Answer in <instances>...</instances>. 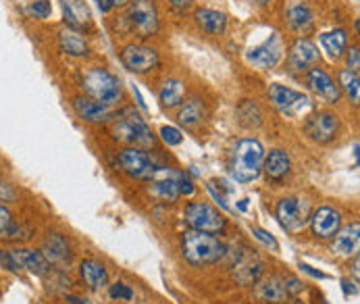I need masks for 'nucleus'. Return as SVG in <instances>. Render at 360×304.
<instances>
[{
	"mask_svg": "<svg viewBox=\"0 0 360 304\" xmlns=\"http://www.w3.org/2000/svg\"><path fill=\"white\" fill-rule=\"evenodd\" d=\"M115 119L117 121L112 123L110 134H112V138L117 142L127 144L129 148H142V151L155 148V134H153L148 123L142 119V115L134 106H127V108L119 110V115Z\"/></svg>",
	"mask_w": 360,
	"mask_h": 304,
	"instance_id": "nucleus-1",
	"label": "nucleus"
},
{
	"mask_svg": "<svg viewBox=\"0 0 360 304\" xmlns=\"http://www.w3.org/2000/svg\"><path fill=\"white\" fill-rule=\"evenodd\" d=\"M227 253L225 244L214 236L196 229H188L181 234V256L192 267H206L219 262Z\"/></svg>",
	"mask_w": 360,
	"mask_h": 304,
	"instance_id": "nucleus-2",
	"label": "nucleus"
},
{
	"mask_svg": "<svg viewBox=\"0 0 360 304\" xmlns=\"http://www.w3.org/2000/svg\"><path fill=\"white\" fill-rule=\"evenodd\" d=\"M262 160H264V148L255 138L240 140L231 151V175L240 184H252L262 173Z\"/></svg>",
	"mask_w": 360,
	"mask_h": 304,
	"instance_id": "nucleus-3",
	"label": "nucleus"
},
{
	"mask_svg": "<svg viewBox=\"0 0 360 304\" xmlns=\"http://www.w3.org/2000/svg\"><path fill=\"white\" fill-rule=\"evenodd\" d=\"M82 88H84L88 99L106 104V106H115L123 99L121 80L103 67H90L82 75Z\"/></svg>",
	"mask_w": 360,
	"mask_h": 304,
	"instance_id": "nucleus-4",
	"label": "nucleus"
},
{
	"mask_svg": "<svg viewBox=\"0 0 360 304\" xmlns=\"http://www.w3.org/2000/svg\"><path fill=\"white\" fill-rule=\"evenodd\" d=\"M184 221L190 229L205 232V234H221L227 227V219L210 204L190 203L184 210Z\"/></svg>",
	"mask_w": 360,
	"mask_h": 304,
	"instance_id": "nucleus-5",
	"label": "nucleus"
},
{
	"mask_svg": "<svg viewBox=\"0 0 360 304\" xmlns=\"http://www.w3.org/2000/svg\"><path fill=\"white\" fill-rule=\"evenodd\" d=\"M269 101L273 102V106L281 115H288V117H300L314 108V104L307 94L292 90L288 86H281V84L269 86Z\"/></svg>",
	"mask_w": 360,
	"mask_h": 304,
	"instance_id": "nucleus-6",
	"label": "nucleus"
},
{
	"mask_svg": "<svg viewBox=\"0 0 360 304\" xmlns=\"http://www.w3.org/2000/svg\"><path fill=\"white\" fill-rule=\"evenodd\" d=\"M275 217L285 232L296 234L309 223L310 204L304 198H298V196L281 198L275 206Z\"/></svg>",
	"mask_w": 360,
	"mask_h": 304,
	"instance_id": "nucleus-7",
	"label": "nucleus"
},
{
	"mask_svg": "<svg viewBox=\"0 0 360 304\" xmlns=\"http://www.w3.org/2000/svg\"><path fill=\"white\" fill-rule=\"evenodd\" d=\"M129 25L140 38H153L158 32V11L155 0H131L129 2Z\"/></svg>",
	"mask_w": 360,
	"mask_h": 304,
	"instance_id": "nucleus-8",
	"label": "nucleus"
},
{
	"mask_svg": "<svg viewBox=\"0 0 360 304\" xmlns=\"http://www.w3.org/2000/svg\"><path fill=\"white\" fill-rule=\"evenodd\" d=\"M117 165L127 177L140 179V182H148L156 171L153 156L146 151H142V148H125V151H121L119 158H117Z\"/></svg>",
	"mask_w": 360,
	"mask_h": 304,
	"instance_id": "nucleus-9",
	"label": "nucleus"
},
{
	"mask_svg": "<svg viewBox=\"0 0 360 304\" xmlns=\"http://www.w3.org/2000/svg\"><path fill=\"white\" fill-rule=\"evenodd\" d=\"M283 58V40L279 34H271L269 40L246 52V61L260 71H271Z\"/></svg>",
	"mask_w": 360,
	"mask_h": 304,
	"instance_id": "nucleus-10",
	"label": "nucleus"
},
{
	"mask_svg": "<svg viewBox=\"0 0 360 304\" xmlns=\"http://www.w3.org/2000/svg\"><path fill=\"white\" fill-rule=\"evenodd\" d=\"M121 63L131 73H150L160 65V56L146 44H127L121 51Z\"/></svg>",
	"mask_w": 360,
	"mask_h": 304,
	"instance_id": "nucleus-11",
	"label": "nucleus"
},
{
	"mask_svg": "<svg viewBox=\"0 0 360 304\" xmlns=\"http://www.w3.org/2000/svg\"><path fill=\"white\" fill-rule=\"evenodd\" d=\"M307 134L316 144H329L340 134V117L329 110H319L307 121Z\"/></svg>",
	"mask_w": 360,
	"mask_h": 304,
	"instance_id": "nucleus-12",
	"label": "nucleus"
},
{
	"mask_svg": "<svg viewBox=\"0 0 360 304\" xmlns=\"http://www.w3.org/2000/svg\"><path fill=\"white\" fill-rule=\"evenodd\" d=\"M148 182H150V194L158 201L173 204L179 198V173H175L173 169L156 167L155 175Z\"/></svg>",
	"mask_w": 360,
	"mask_h": 304,
	"instance_id": "nucleus-13",
	"label": "nucleus"
},
{
	"mask_svg": "<svg viewBox=\"0 0 360 304\" xmlns=\"http://www.w3.org/2000/svg\"><path fill=\"white\" fill-rule=\"evenodd\" d=\"M310 232L314 238L319 240H329L333 238L340 227H342V215L340 210L331 208V206H319L309 217Z\"/></svg>",
	"mask_w": 360,
	"mask_h": 304,
	"instance_id": "nucleus-14",
	"label": "nucleus"
},
{
	"mask_svg": "<svg viewBox=\"0 0 360 304\" xmlns=\"http://www.w3.org/2000/svg\"><path fill=\"white\" fill-rule=\"evenodd\" d=\"M319 63V49L309 38H298L288 54V69L292 73H307Z\"/></svg>",
	"mask_w": 360,
	"mask_h": 304,
	"instance_id": "nucleus-15",
	"label": "nucleus"
},
{
	"mask_svg": "<svg viewBox=\"0 0 360 304\" xmlns=\"http://www.w3.org/2000/svg\"><path fill=\"white\" fill-rule=\"evenodd\" d=\"M307 86H309L310 90L319 96V99H323L325 102H329V104H335V102L342 99V90H340V86L333 82V77L325 71V69H321V67H312L310 71H307Z\"/></svg>",
	"mask_w": 360,
	"mask_h": 304,
	"instance_id": "nucleus-16",
	"label": "nucleus"
},
{
	"mask_svg": "<svg viewBox=\"0 0 360 304\" xmlns=\"http://www.w3.org/2000/svg\"><path fill=\"white\" fill-rule=\"evenodd\" d=\"M290 290L285 284V277L279 275H269L264 279L257 281L255 288V298L260 304H283L290 300Z\"/></svg>",
	"mask_w": 360,
	"mask_h": 304,
	"instance_id": "nucleus-17",
	"label": "nucleus"
},
{
	"mask_svg": "<svg viewBox=\"0 0 360 304\" xmlns=\"http://www.w3.org/2000/svg\"><path fill=\"white\" fill-rule=\"evenodd\" d=\"M13 258L17 260V265L38 277H46L52 273V265L49 262V258L42 254V251H36V248H17V251H11Z\"/></svg>",
	"mask_w": 360,
	"mask_h": 304,
	"instance_id": "nucleus-18",
	"label": "nucleus"
},
{
	"mask_svg": "<svg viewBox=\"0 0 360 304\" xmlns=\"http://www.w3.org/2000/svg\"><path fill=\"white\" fill-rule=\"evenodd\" d=\"M79 279L86 284L88 290L98 292L108 286V269L98 258H84L79 265Z\"/></svg>",
	"mask_w": 360,
	"mask_h": 304,
	"instance_id": "nucleus-19",
	"label": "nucleus"
},
{
	"mask_svg": "<svg viewBox=\"0 0 360 304\" xmlns=\"http://www.w3.org/2000/svg\"><path fill=\"white\" fill-rule=\"evenodd\" d=\"M73 108L77 113V117L86 123H104L108 119H112V110L110 106L106 104H101V102L92 101L88 96H77L73 99Z\"/></svg>",
	"mask_w": 360,
	"mask_h": 304,
	"instance_id": "nucleus-20",
	"label": "nucleus"
},
{
	"mask_svg": "<svg viewBox=\"0 0 360 304\" xmlns=\"http://www.w3.org/2000/svg\"><path fill=\"white\" fill-rule=\"evenodd\" d=\"M42 254L49 258L51 265H67L71 262L73 258V253H71V244L67 242V238L63 234H56V232H51L44 242H42Z\"/></svg>",
	"mask_w": 360,
	"mask_h": 304,
	"instance_id": "nucleus-21",
	"label": "nucleus"
},
{
	"mask_svg": "<svg viewBox=\"0 0 360 304\" xmlns=\"http://www.w3.org/2000/svg\"><path fill=\"white\" fill-rule=\"evenodd\" d=\"M333 246L331 251L338 256H356L360 246V223L354 221L346 227H340V232L333 236Z\"/></svg>",
	"mask_w": 360,
	"mask_h": 304,
	"instance_id": "nucleus-22",
	"label": "nucleus"
},
{
	"mask_svg": "<svg viewBox=\"0 0 360 304\" xmlns=\"http://www.w3.org/2000/svg\"><path fill=\"white\" fill-rule=\"evenodd\" d=\"M58 49L60 52L75 56V58H86L90 54V44L84 38V34L71 27H63L58 32Z\"/></svg>",
	"mask_w": 360,
	"mask_h": 304,
	"instance_id": "nucleus-23",
	"label": "nucleus"
},
{
	"mask_svg": "<svg viewBox=\"0 0 360 304\" xmlns=\"http://www.w3.org/2000/svg\"><path fill=\"white\" fill-rule=\"evenodd\" d=\"M262 171L273 182L285 179L290 175V171H292V158H290V154L285 151H279V148L271 151L269 156H264V160H262Z\"/></svg>",
	"mask_w": 360,
	"mask_h": 304,
	"instance_id": "nucleus-24",
	"label": "nucleus"
},
{
	"mask_svg": "<svg viewBox=\"0 0 360 304\" xmlns=\"http://www.w3.org/2000/svg\"><path fill=\"white\" fill-rule=\"evenodd\" d=\"M63 19L67 27L84 32L90 25V11L82 0H63Z\"/></svg>",
	"mask_w": 360,
	"mask_h": 304,
	"instance_id": "nucleus-25",
	"label": "nucleus"
},
{
	"mask_svg": "<svg viewBox=\"0 0 360 304\" xmlns=\"http://www.w3.org/2000/svg\"><path fill=\"white\" fill-rule=\"evenodd\" d=\"M288 25H290L292 32L307 36V34L312 32V27H314V13L310 11L307 4H302V2L292 4L288 8Z\"/></svg>",
	"mask_w": 360,
	"mask_h": 304,
	"instance_id": "nucleus-26",
	"label": "nucleus"
},
{
	"mask_svg": "<svg viewBox=\"0 0 360 304\" xmlns=\"http://www.w3.org/2000/svg\"><path fill=\"white\" fill-rule=\"evenodd\" d=\"M194 19L210 36H221L227 30V15L214 8H198L194 13Z\"/></svg>",
	"mask_w": 360,
	"mask_h": 304,
	"instance_id": "nucleus-27",
	"label": "nucleus"
},
{
	"mask_svg": "<svg viewBox=\"0 0 360 304\" xmlns=\"http://www.w3.org/2000/svg\"><path fill=\"white\" fill-rule=\"evenodd\" d=\"M186 99V84L181 80H167L158 90V101L165 108H175Z\"/></svg>",
	"mask_w": 360,
	"mask_h": 304,
	"instance_id": "nucleus-28",
	"label": "nucleus"
},
{
	"mask_svg": "<svg viewBox=\"0 0 360 304\" xmlns=\"http://www.w3.org/2000/svg\"><path fill=\"white\" fill-rule=\"evenodd\" d=\"M262 269H264V265H262V260L257 258V256H246L242 262H238L236 265V279L242 284V286H252V284H257L258 277L262 275Z\"/></svg>",
	"mask_w": 360,
	"mask_h": 304,
	"instance_id": "nucleus-29",
	"label": "nucleus"
},
{
	"mask_svg": "<svg viewBox=\"0 0 360 304\" xmlns=\"http://www.w3.org/2000/svg\"><path fill=\"white\" fill-rule=\"evenodd\" d=\"M321 46L325 49V52L331 56V58H340L346 49H348V34L346 30H331V32H325L321 34Z\"/></svg>",
	"mask_w": 360,
	"mask_h": 304,
	"instance_id": "nucleus-30",
	"label": "nucleus"
},
{
	"mask_svg": "<svg viewBox=\"0 0 360 304\" xmlns=\"http://www.w3.org/2000/svg\"><path fill=\"white\" fill-rule=\"evenodd\" d=\"M177 121L186 127H196L205 121V104L200 99H190L181 104L177 113Z\"/></svg>",
	"mask_w": 360,
	"mask_h": 304,
	"instance_id": "nucleus-31",
	"label": "nucleus"
},
{
	"mask_svg": "<svg viewBox=\"0 0 360 304\" xmlns=\"http://www.w3.org/2000/svg\"><path fill=\"white\" fill-rule=\"evenodd\" d=\"M340 86L346 90V94H348V99L352 101V104H359L360 101L359 73H354V71H350V69L340 71Z\"/></svg>",
	"mask_w": 360,
	"mask_h": 304,
	"instance_id": "nucleus-32",
	"label": "nucleus"
},
{
	"mask_svg": "<svg viewBox=\"0 0 360 304\" xmlns=\"http://www.w3.org/2000/svg\"><path fill=\"white\" fill-rule=\"evenodd\" d=\"M32 238V229L19 225V223H11L4 232H0V240H6V242H21V240H27Z\"/></svg>",
	"mask_w": 360,
	"mask_h": 304,
	"instance_id": "nucleus-33",
	"label": "nucleus"
},
{
	"mask_svg": "<svg viewBox=\"0 0 360 304\" xmlns=\"http://www.w3.org/2000/svg\"><path fill=\"white\" fill-rule=\"evenodd\" d=\"M244 106L248 108V113L240 110V121H242V125H246V127H257L258 123H260V110H258V106L250 101H244Z\"/></svg>",
	"mask_w": 360,
	"mask_h": 304,
	"instance_id": "nucleus-34",
	"label": "nucleus"
},
{
	"mask_svg": "<svg viewBox=\"0 0 360 304\" xmlns=\"http://www.w3.org/2000/svg\"><path fill=\"white\" fill-rule=\"evenodd\" d=\"M108 296H110L112 300H131V298H134V290H131L129 286H125L123 281H117V284L110 286Z\"/></svg>",
	"mask_w": 360,
	"mask_h": 304,
	"instance_id": "nucleus-35",
	"label": "nucleus"
},
{
	"mask_svg": "<svg viewBox=\"0 0 360 304\" xmlns=\"http://www.w3.org/2000/svg\"><path fill=\"white\" fill-rule=\"evenodd\" d=\"M30 15L36 19H49L52 15V6L49 0H34L30 4Z\"/></svg>",
	"mask_w": 360,
	"mask_h": 304,
	"instance_id": "nucleus-36",
	"label": "nucleus"
},
{
	"mask_svg": "<svg viewBox=\"0 0 360 304\" xmlns=\"http://www.w3.org/2000/svg\"><path fill=\"white\" fill-rule=\"evenodd\" d=\"M160 138H162V142L169 144V146H179V144L184 142L181 132H179L177 127H169V125L160 127Z\"/></svg>",
	"mask_w": 360,
	"mask_h": 304,
	"instance_id": "nucleus-37",
	"label": "nucleus"
},
{
	"mask_svg": "<svg viewBox=\"0 0 360 304\" xmlns=\"http://www.w3.org/2000/svg\"><path fill=\"white\" fill-rule=\"evenodd\" d=\"M252 236L257 238L262 246L271 248L273 253H277V251H279V244H277V240H275V238H273V236H271L266 229H262V227H257V225H255V227H252Z\"/></svg>",
	"mask_w": 360,
	"mask_h": 304,
	"instance_id": "nucleus-38",
	"label": "nucleus"
},
{
	"mask_svg": "<svg viewBox=\"0 0 360 304\" xmlns=\"http://www.w3.org/2000/svg\"><path fill=\"white\" fill-rule=\"evenodd\" d=\"M17 190L8 184V182H4L2 177H0V203L2 204H11L17 201Z\"/></svg>",
	"mask_w": 360,
	"mask_h": 304,
	"instance_id": "nucleus-39",
	"label": "nucleus"
},
{
	"mask_svg": "<svg viewBox=\"0 0 360 304\" xmlns=\"http://www.w3.org/2000/svg\"><path fill=\"white\" fill-rule=\"evenodd\" d=\"M0 267L2 269H8L11 273H19L21 267L17 265V260L13 258V254L6 253V251H0Z\"/></svg>",
	"mask_w": 360,
	"mask_h": 304,
	"instance_id": "nucleus-40",
	"label": "nucleus"
},
{
	"mask_svg": "<svg viewBox=\"0 0 360 304\" xmlns=\"http://www.w3.org/2000/svg\"><path fill=\"white\" fill-rule=\"evenodd\" d=\"M196 188L192 184V179L184 173H179V196H194Z\"/></svg>",
	"mask_w": 360,
	"mask_h": 304,
	"instance_id": "nucleus-41",
	"label": "nucleus"
},
{
	"mask_svg": "<svg viewBox=\"0 0 360 304\" xmlns=\"http://www.w3.org/2000/svg\"><path fill=\"white\" fill-rule=\"evenodd\" d=\"M346 65H348V69H350V71L359 73V67H360L359 46H352V49L348 51V58H346Z\"/></svg>",
	"mask_w": 360,
	"mask_h": 304,
	"instance_id": "nucleus-42",
	"label": "nucleus"
},
{
	"mask_svg": "<svg viewBox=\"0 0 360 304\" xmlns=\"http://www.w3.org/2000/svg\"><path fill=\"white\" fill-rule=\"evenodd\" d=\"M206 188H208V192L212 194V198L221 204V208H223V210H227V213L231 210V208H229V204L225 203V196H223L221 192H217V188H214V182H208V186H206Z\"/></svg>",
	"mask_w": 360,
	"mask_h": 304,
	"instance_id": "nucleus-43",
	"label": "nucleus"
},
{
	"mask_svg": "<svg viewBox=\"0 0 360 304\" xmlns=\"http://www.w3.org/2000/svg\"><path fill=\"white\" fill-rule=\"evenodd\" d=\"M11 223H13V215H11V210H8L4 204L0 203V232H4Z\"/></svg>",
	"mask_w": 360,
	"mask_h": 304,
	"instance_id": "nucleus-44",
	"label": "nucleus"
},
{
	"mask_svg": "<svg viewBox=\"0 0 360 304\" xmlns=\"http://www.w3.org/2000/svg\"><path fill=\"white\" fill-rule=\"evenodd\" d=\"M342 290L346 292V296H350V294H359L356 281H348V279H344V281H342Z\"/></svg>",
	"mask_w": 360,
	"mask_h": 304,
	"instance_id": "nucleus-45",
	"label": "nucleus"
},
{
	"mask_svg": "<svg viewBox=\"0 0 360 304\" xmlns=\"http://www.w3.org/2000/svg\"><path fill=\"white\" fill-rule=\"evenodd\" d=\"M169 2H171V6L177 8V11H186V8H190V4H192V0H169Z\"/></svg>",
	"mask_w": 360,
	"mask_h": 304,
	"instance_id": "nucleus-46",
	"label": "nucleus"
},
{
	"mask_svg": "<svg viewBox=\"0 0 360 304\" xmlns=\"http://www.w3.org/2000/svg\"><path fill=\"white\" fill-rule=\"evenodd\" d=\"M300 269H302V271H307V273H310L312 277H319V279H325V277H327V275H323L321 271H314L312 267H309V265H304V262H300Z\"/></svg>",
	"mask_w": 360,
	"mask_h": 304,
	"instance_id": "nucleus-47",
	"label": "nucleus"
},
{
	"mask_svg": "<svg viewBox=\"0 0 360 304\" xmlns=\"http://www.w3.org/2000/svg\"><path fill=\"white\" fill-rule=\"evenodd\" d=\"M108 2H110L112 8H123V6H127L131 0H108Z\"/></svg>",
	"mask_w": 360,
	"mask_h": 304,
	"instance_id": "nucleus-48",
	"label": "nucleus"
},
{
	"mask_svg": "<svg viewBox=\"0 0 360 304\" xmlns=\"http://www.w3.org/2000/svg\"><path fill=\"white\" fill-rule=\"evenodd\" d=\"M96 2H98V8H101V11H103V13H108V11H110V8H112V6H110V2H108V0H96Z\"/></svg>",
	"mask_w": 360,
	"mask_h": 304,
	"instance_id": "nucleus-49",
	"label": "nucleus"
},
{
	"mask_svg": "<svg viewBox=\"0 0 360 304\" xmlns=\"http://www.w3.org/2000/svg\"><path fill=\"white\" fill-rule=\"evenodd\" d=\"M67 300L71 304H88V300H82V298H77V296H67Z\"/></svg>",
	"mask_w": 360,
	"mask_h": 304,
	"instance_id": "nucleus-50",
	"label": "nucleus"
},
{
	"mask_svg": "<svg viewBox=\"0 0 360 304\" xmlns=\"http://www.w3.org/2000/svg\"><path fill=\"white\" fill-rule=\"evenodd\" d=\"M248 201H242V203H240V210H246V206H248Z\"/></svg>",
	"mask_w": 360,
	"mask_h": 304,
	"instance_id": "nucleus-51",
	"label": "nucleus"
},
{
	"mask_svg": "<svg viewBox=\"0 0 360 304\" xmlns=\"http://www.w3.org/2000/svg\"><path fill=\"white\" fill-rule=\"evenodd\" d=\"M252 2H257V4H269L271 0H252Z\"/></svg>",
	"mask_w": 360,
	"mask_h": 304,
	"instance_id": "nucleus-52",
	"label": "nucleus"
},
{
	"mask_svg": "<svg viewBox=\"0 0 360 304\" xmlns=\"http://www.w3.org/2000/svg\"><path fill=\"white\" fill-rule=\"evenodd\" d=\"M294 304H302V303H294Z\"/></svg>",
	"mask_w": 360,
	"mask_h": 304,
	"instance_id": "nucleus-53",
	"label": "nucleus"
}]
</instances>
